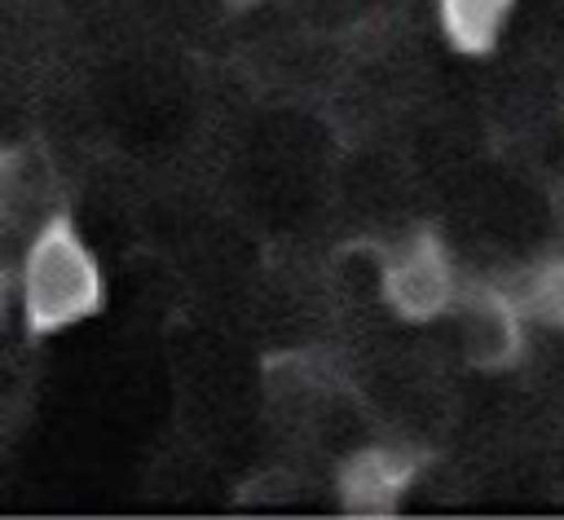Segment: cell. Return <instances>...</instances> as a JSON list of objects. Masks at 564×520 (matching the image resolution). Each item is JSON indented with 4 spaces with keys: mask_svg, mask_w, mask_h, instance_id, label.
Here are the masks:
<instances>
[{
    "mask_svg": "<svg viewBox=\"0 0 564 520\" xmlns=\"http://www.w3.org/2000/svg\"><path fill=\"white\" fill-rule=\"evenodd\" d=\"M383 251V295H388V308L397 322H436L458 286H463V269L449 251V242L419 225L392 242L379 247Z\"/></svg>",
    "mask_w": 564,
    "mask_h": 520,
    "instance_id": "2",
    "label": "cell"
},
{
    "mask_svg": "<svg viewBox=\"0 0 564 520\" xmlns=\"http://www.w3.org/2000/svg\"><path fill=\"white\" fill-rule=\"evenodd\" d=\"M18 304L31 335L84 322L101 304V269L79 229L57 216L18 256Z\"/></svg>",
    "mask_w": 564,
    "mask_h": 520,
    "instance_id": "1",
    "label": "cell"
},
{
    "mask_svg": "<svg viewBox=\"0 0 564 520\" xmlns=\"http://www.w3.org/2000/svg\"><path fill=\"white\" fill-rule=\"evenodd\" d=\"M516 0H436V18L445 40L458 53H489L507 31Z\"/></svg>",
    "mask_w": 564,
    "mask_h": 520,
    "instance_id": "3",
    "label": "cell"
},
{
    "mask_svg": "<svg viewBox=\"0 0 564 520\" xmlns=\"http://www.w3.org/2000/svg\"><path fill=\"white\" fill-rule=\"evenodd\" d=\"M502 286L520 300L529 322L564 331V251H546V256L529 260L524 269L507 273Z\"/></svg>",
    "mask_w": 564,
    "mask_h": 520,
    "instance_id": "4",
    "label": "cell"
}]
</instances>
